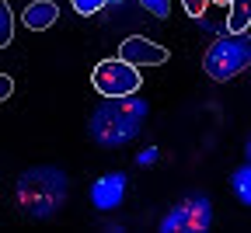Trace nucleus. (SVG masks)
Instances as JSON below:
<instances>
[{
  "instance_id": "nucleus-1",
  "label": "nucleus",
  "mask_w": 251,
  "mask_h": 233,
  "mask_svg": "<svg viewBox=\"0 0 251 233\" xmlns=\"http://www.w3.org/2000/svg\"><path fill=\"white\" fill-rule=\"evenodd\" d=\"M143 118H147V101H140L136 94H126V97H108L91 115L87 129L101 146H122V143L136 140Z\"/></svg>"
},
{
  "instance_id": "nucleus-2",
  "label": "nucleus",
  "mask_w": 251,
  "mask_h": 233,
  "mask_svg": "<svg viewBox=\"0 0 251 233\" xmlns=\"http://www.w3.org/2000/svg\"><path fill=\"white\" fill-rule=\"evenodd\" d=\"M63 198H67V178H63V171H56V167H31L18 181V202L35 219L52 216L63 206Z\"/></svg>"
},
{
  "instance_id": "nucleus-3",
  "label": "nucleus",
  "mask_w": 251,
  "mask_h": 233,
  "mask_svg": "<svg viewBox=\"0 0 251 233\" xmlns=\"http://www.w3.org/2000/svg\"><path fill=\"white\" fill-rule=\"evenodd\" d=\"M248 66H251V35L248 31H224V35L209 46V52L202 56V70L216 84L234 80Z\"/></svg>"
},
{
  "instance_id": "nucleus-4",
  "label": "nucleus",
  "mask_w": 251,
  "mask_h": 233,
  "mask_svg": "<svg viewBox=\"0 0 251 233\" xmlns=\"http://www.w3.org/2000/svg\"><path fill=\"white\" fill-rule=\"evenodd\" d=\"M91 84L105 97H126V94H136L143 87V77H140V66L126 63L119 56V59H101L98 66H94Z\"/></svg>"
},
{
  "instance_id": "nucleus-5",
  "label": "nucleus",
  "mask_w": 251,
  "mask_h": 233,
  "mask_svg": "<svg viewBox=\"0 0 251 233\" xmlns=\"http://www.w3.org/2000/svg\"><path fill=\"white\" fill-rule=\"evenodd\" d=\"M213 226V206L209 198L192 195L181 206H175L164 219H161V233H202Z\"/></svg>"
},
{
  "instance_id": "nucleus-6",
  "label": "nucleus",
  "mask_w": 251,
  "mask_h": 233,
  "mask_svg": "<svg viewBox=\"0 0 251 233\" xmlns=\"http://www.w3.org/2000/svg\"><path fill=\"white\" fill-rule=\"evenodd\" d=\"M119 56L126 63H133V66H161V63H168V49L143 39V35H129L119 46Z\"/></svg>"
},
{
  "instance_id": "nucleus-7",
  "label": "nucleus",
  "mask_w": 251,
  "mask_h": 233,
  "mask_svg": "<svg viewBox=\"0 0 251 233\" xmlns=\"http://www.w3.org/2000/svg\"><path fill=\"white\" fill-rule=\"evenodd\" d=\"M126 188H129L126 174L122 171H112V174H105V178H98V181L91 185V202L98 206V209H105V212H112V209L122 206Z\"/></svg>"
},
{
  "instance_id": "nucleus-8",
  "label": "nucleus",
  "mask_w": 251,
  "mask_h": 233,
  "mask_svg": "<svg viewBox=\"0 0 251 233\" xmlns=\"http://www.w3.org/2000/svg\"><path fill=\"white\" fill-rule=\"evenodd\" d=\"M56 18H59V7L52 4V0H35V4H28L25 14H21V21H25L31 31H42V28L56 24Z\"/></svg>"
},
{
  "instance_id": "nucleus-9",
  "label": "nucleus",
  "mask_w": 251,
  "mask_h": 233,
  "mask_svg": "<svg viewBox=\"0 0 251 233\" xmlns=\"http://www.w3.org/2000/svg\"><path fill=\"white\" fill-rule=\"evenodd\" d=\"M251 24V0H230V14L224 21L227 31H248Z\"/></svg>"
},
{
  "instance_id": "nucleus-10",
  "label": "nucleus",
  "mask_w": 251,
  "mask_h": 233,
  "mask_svg": "<svg viewBox=\"0 0 251 233\" xmlns=\"http://www.w3.org/2000/svg\"><path fill=\"white\" fill-rule=\"evenodd\" d=\"M230 191L241 198L244 206H251V163H244V167H237L230 174Z\"/></svg>"
},
{
  "instance_id": "nucleus-11",
  "label": "nucleus",
  "mask_w": 251,
  "mask_h": 233,
  "mask_svg": "<svg viewBox=\"0 0 251 233\" xmlns=\"http://www.w3.org/2000/svg\"><path fill=\"white\" fill-rule=\"evenodd\" d=\"M14 39V14L7 7V0H0V49H7Z\"/></svg>"
},
{
  "instance_id": "nucleus-12",
  "label": "nucleus",
  "mask_w": 251,
  "mask_h": 233,
  "mask_svg": "<svg viewBox=\"0 0 251 233\" xmlns=\"http://www.w3.org/2000/svg\"><path fill=\"white\" fill-rule=\"evenodd\" d=\"M70 4H74V11L80 18H91V14H98L105 7V0H70Z\"/></svg>"
},
{
  "instance_id": "nucleus-13",
  "label": "nucleus",
  "mask_w": 251,
  "mask_h": 233,
  "mask_svg": "<svg viewBox=\"0 0 251 233\" xmlns=\"http://www.w3.org/2000/svg\"><path fill=\"white\" fill-rule=\"evenodd\" d=\"M140 4H143L150 14H157V18H168V14H171V0H140Z\"/></svg>"
},
{
  "instance_id": "nucleus-14",
  "label": "nucleus",
  "mask_w": 251,
  "mask_h": 233,
  "mask_svg": "<svg viewBox=\"0 0 251 233\" xmlns=\"http://www.w3.org/2000/svg\"><path fill=\"white\" fill-rule=\"evenodd\" d=\"M206 4H209V0H181V7H185V14H188V18H202Z\"/></svg>"
},
{
  "instance_id": "nucleus-15",
  "label": "nucleus",
  "mask_w": 251,
  "mask_h": 233,
  "mask_svg": "<svg viewBox=\"0 0 251 233\" xmlns=\"http://www.w3.org/2000/svg\"><path fill=\"white\" fill-rule=\"evenodd\" d=\"M11 94H14V80L7 73H0V101H7Z\"/></svg>"
},
{
  "instance_id": "nucleus-16",
  "label": "nucleus",
  "mask_w": 251,
  "mask_h": 233,
  "mask_svg": "<svg viewBox=\"0 0 251 233\" xmlns=\"http://www.w3.org/2000/svg\"><path fill=\"white\" fill-rule=\"evenodd\" d=\"M136 160H140V163H143V167H150V163H153V160H157V146H150V150H143V153H140V157H136Z\"/></svg>"
},
{
  "instance_id": "nucleus-17",
  "label": "nucleus",
  "mask_w": 251,
  "mask_h": 233,
  "mask_svg": "<svg viewBox=\"0 0 251 233\" xmlns=\"http://www.w3.org/2000/svg\"><path fill=\"white\" fill-rule=\"evenodd\" d=\"M244 153H248V163H251V136H248V146H244Z\"/></svg>"
},
{
  "instance_id": "nucleus-18",
  "label": "nucleus",
  "mask_w": 251,
  "mask_h": 233,
  "mask_svg": "<svg viewBox=\"0 0 251 233\" xmlns=\"http://www.w3.org/2000/svg\"><path fill=\"white\" fill-rule=\"evenodd\" d=\"M209 4H230V0H209Z\"/></svg>"
},
{
  "instance_id": "nucleus-19",
  "label": "nucleus",
  "mask_w": 251,
  "mask_h": 233,
  "mask_svg": "<svg viewBox=\"0 0 251 233\" xmlns=\"http://www.w3.org/2000/svg\"><path fill=\"white\" fill-rule=\"evenodd\" d=\"M105 4H122V0H105Z\"/></svg>"
}]
</instances>
